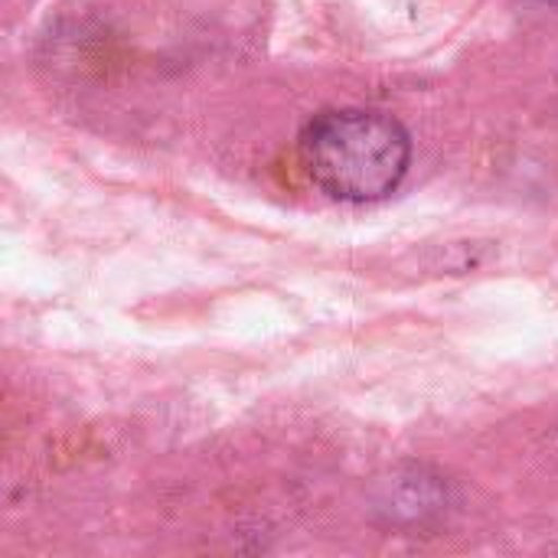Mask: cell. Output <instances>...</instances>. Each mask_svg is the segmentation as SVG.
Returning <instances> with one entry per match:
<instances>
[{
    "label": "cell",
    "instance_id": "obj_1",
    "mask_svg": "<svg viewBox=\"0 0 558 558\" xmlns=\"http://www.w3.org/2000/svg\"><path fill=\"white\" fill-rule=\"evenodd\" d=\"M298 154L307 177L327 196L376 203L405 180L412 141L392 114L373 108H330L304 124Z\"/></svg>",
    "mask_w": 558,
    "mask_h": 558
}]
</instances>
